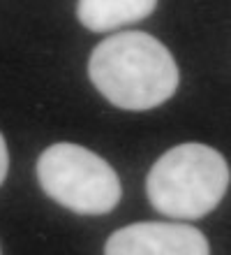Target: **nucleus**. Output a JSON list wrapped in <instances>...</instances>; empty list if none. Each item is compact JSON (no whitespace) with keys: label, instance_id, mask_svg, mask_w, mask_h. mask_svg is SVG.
Listing matches in <instances>:
<instances>
[{"label":"nucleus","instance_id":"f257e3e1","mask_svg":"<svg viewBox=\"0 0 231 255\" xmlns=\"http://www.w3.org/2000/svg\"><path fill=\"white\" fill-rule=\"evenodd\" d=\"M88 74L99 93L120 109L159 107L178 88V65L171 51L141 30L106 37L92 49Z\"/></svg>","mask_w":231,"mask_h":255},{"label":"nucleus","instance_id":"f03ea898","mask_svg":"<svg viewBox=\"0 0 231 255\" xmlns=\"http://www.w3.org/2000/svg\"><path fill=\"white\" fill-rule=\"evenodd\" d=\"M229 188L225 155L206 144H180L148 172V200L162 216L197 221L218 207Z\"/></svg>","mask_w":231,"mask_h":255},{"label":"nucleus","instance_id":"7ed1b4c3","mask_svg":"<svg viewBox=\"0 0 231 255\" xmlns=\"http://www.w3.org/2000/svg\"><path fill=\"white\" fill-rule=\"evenodd\" d=\"M37 179L51 200L74 214H109L120 202L116 169L88 148L70 141L53 144L37 160Z\"/></svg>","mask_w":231,"mask_h":255},{"label":"nucleus","instance_id":"20e7f679","mask_svg":"<svg viewBox=\"0 0 231 255\" xmlns=\"http://www.w3.org/2000/svg\"><path fill=\"white\" fill-rule=\"evenodd\" d=\"M104 255H211V246L194 225L134 223L109 237Z\"/></svg>","mask_w":231,"mask_h":255},{"label":"nucleus","instance_id":"39448f33","mask_svg":"<svg viewBox=\"0 0 231 255\" xmlns=\"http://www.w3.org/2000/svg\"><path fill=\"white\" fill-rule=\"evenodd\" d=\"M157 0H79L77 16L88 30L106 33L146 19Z\"/></svg>","mask_w":231,"mask_h":255},{"label":"nucleus","instance_id":"423d86ee","mask_svg":"<svg viewBox=\"0 0 231 255\" xmlns=\"http://www.w3.org/2000/svg\"><path fill=\"white\" fill-rule=\"evenodd\" d=\"M7 167H9V153H7L5 137L0 134V186H2V181H5V176H7Z\"/></svg>","mask_w":231,"mask_h":255}]
</instances>
